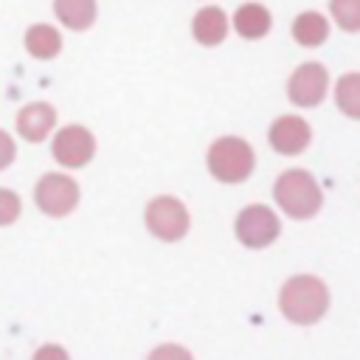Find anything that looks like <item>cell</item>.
<instances>
[{
  "mask_svg": "<svg viewBox=\"0 0 360 360\" xmlns=\"http://www.w3.org/2000/svg\"><path fill=\"white\" fill-rule=\"evenodd\" d=\"M278 307H281L287 321H292L298 326H309V323H315V321H321L326 315L329 290L315 276H292L281 287Z\"/></svg>",
  "mask_w": 360,
  "mask_h": 360,
  "instance_id": "cell-1",
  "label": "cell"
},
{
  "mask_svg": "<svg viewBox=\"0 0 360 360\" xmlns=\"http://www.w3.org/2000/svg\"><path fill=\"white\" fill-rule=\"evenodd\" d=\"M276 202L278 208L292 217V219H309L321 211V202H323V194L315 183V177L304 169H287L278 174L276 180Z\"/></svg>",
  "mask_w": 360,
  "mask_h": 360,
  "instance_id": "cell-2",
  "label": "cell"
},
{
  "mask_svg": "<svg viewBox=\"0 0 360 360\" xmlns=\"http://www.w3.org/2000/svg\"><path fill=\"white\" fill-rule=\"evenodd\" d=\"M253 163H256V155H253L250 143L242 138H233V135L217 138L208 149V172L222 183L248 180L253 172Z\"/></svg>",
  "mask_w": 360,
  "mask_h": 360,
  "instance_id": "cell-3",
  "label": "cell"
},
{
  "mask_svg": "<svg viewBox=\"0 0 360 360\" xmlns=\"http://www.w3.org/2000/svg\"><path fill=\"white\" fill-rule=\"evenodd\" d=\"M146 228L163 242H177L188 231V211L177 197H155L146 205Z\"/></svg>",
  "mask_w": 360,
  "mask_h": 360,
  "instance_id": "cell-4",
  "label": "cell"
},
{
  "mask_svg": "<svg viewBox=\"0 0 360 360\" xmlns=\"http://www.w3.org/2000/svg\"><path fill=\"white\" fill-rule=\"evenodd\" d=\"M34 200H37V205H39L42 214H48V217H65L79 202V186L68 174H56L53 172V174L39 177V183L34 188Z\"/></svg>",
  "mask_w": 360,
  "mask_h": 360,
  "instance_id": "cell-5",
  "label": "cell"
},
{
  "mask_svg": "<svg viewBox=\"0 0 360 360\" xmlns=\"http://www.w3.org/2000/svg\"><path fill=\"white\" fill-rule=\"evenodd\" d=\"M281 231L278 217L267 205H248L236 217V239L245 248H267Z\"/></svg>",
  "mask_w": 360,
  "mask_h": 360,
  "instance_id": "cell-6",
  "label": "cell"
},
{
  "mask_svg": "<svg viewBox=\"0 0 360 360\" xmlns=\"http://www.w3.org/2000/svg\"><path fill=\"white\" fill-rule=\"evenodd\" d=\"M326 84H329V76H326V68L318 65V62H304L287 82V96L292 104L298 107H315L323 101L326 96Z\"/></svg>",
  "mask_w": 360,
  "mask_h": 360,
  "instance_id": "cell-7",
  "label": "cell"
},
{
  "mask_svg": "<svg viewBox=\"0 0 360 360\" xmlns=\"http://www.w3.org/2000/svg\"><path fill=\"white\" fill-rule=\"evenodd\" d=\"M53 158L68 166V169H82L84 163H90L93 152H96V138L90 135V129L73 124V127H65L56 132L53 138Z\"/></svg>",
  "mask_w": 360,
  "mask_h": 360,
  "instance_id": "cell-8",
  "label": "cell"
},
{
  "mask_svg": "<svg viewBox=\"0 0 360 360\" xmlns=\"http://www.w3.org/2000/svg\"><path fill=\"white\" fill-rule=\"evenodd\" d=\"M267 141L270 146L278 152V155H298L309 146L312 141V129L304 118L298 115H281L270 124V132H267Z\"/></svg>",
  "mask_w": 360,
  "mask_h": 360,
  "instance_id": "cell-9",
  "label": "cell"
},
{
  "mask_svg": "<svg viewBox=\"0 0 360 360\" xmlns=\"http://www.w3.org/2000/svg\"><path fill=\"white\" fill-rule=\"evenodd\" d=\"M53 127H56V112L45 101H34L17 112V132L31 143L45 141V135H51Z\"/></svg>",
  "mask_w": 360,
  "mask_h": 360,
  "instance_id": "cell-10",
  "label": "cell"
},
{
  "mask_svg": "<svg viewBox=\"0 0 360 360\" xmlns=\"http://www.w3.org/2000/svg\"><path fill=\"white\" fill-rule=\"evenodd\" d=\"M228 25L231 20L225 17L222 8L217 6H205L194 14V22H191V31H194V39L200 45H219L225 37H228Z\"/></svg>",
  "mask_w": 360,
  "mask_h": 360,
  "instance_id": "cell-11",
  "label": "cell"
},
{
  "mask_svg": "<svg viewBox=\"0 0 360 360\" xmlns=\"http://www.w3.org/2000/svg\"><path fill=\"white\" fill-rule=\"evenodd\" d=\"M273 20H270V11L262 6V3H245L236 8L233 14V28L239 37L245 39H262L267 31H270Z\"/></svg>",
  "mask_w": 360,
  "mask_h": 360,
  "instance_id": "cell-12",
  "label": "cell"
},
{
  "mask_svg": "<svg viewBox=\"0 0 360 360\" xmlns=\"http://www.w3.org/2000/svg\"><path fill=\"white\" fill-rule=\"evenodd\" d=\"M53 11L70 31H84L96 22V0H53Z\"/></svg>",
  "mask_w": 360,
  "mask_h": 360,
  "instance_id": "cell-13",
  "label": "cell"
},
{
  "mask_svg": "<svg viewBox=\"0 0 360 360\" xmlns=\"http://www.w3.org/2000/svg\"><path fill=\"white\" fill-rule=\"evenodd\" d=\"M292 37H295V42L304 45V48L323 45L326 37H329V22H326V17L318 14V11H304V14H298L295 22H292Z\"/></svg>",
  "mask_w": 360,
  "mask_h": 360,
  "instance_id": "cell-14",
  "label": "cell"
},
{
  "mask_svg": "<svg viewBox=\"0 0 360 360\" xmlns=\"http://www.w3.org/2000/svg\"><path fill=\"white\" fill-rule=\"evenodd\" d=\"M25 51L37 59H53L62 51V37L53 25H31L25 31Z\"/></svg>",
  "mask_w": 360,
  "mask_h": 360,
  "instance_id": "cell-15",
  "label": "cell"
},
{
  "mask_svg": "<svg viewBox=\"0 0 360 360\" xmlns=\"http://www.w3.org/2000/svg\"><path fill=\"white\" fill-rule=\"evenodd\" d=\"M335 98H338V107H340L349 118H360V76H357V73H346V76L338 82Z\"/></svg>",
  "mask_w": 360,
  "mask_h": 360,
  "instance_id": "cell-16",
  "label": "cell"
},
{
  "mask_svg": "<svg viewBox=\"0 0 360 360\" xmlns=\"http://www.w3.org/2000/svg\"><path fill=\"white\" fill-rule=\"evenodd\" d=\"M329 8L343 31H360V0H329Z\"/></svg>",
  "mask_w": 360,
  "mask_h": 360,
  "instance_id": "cell-17",
  "label": "cell"
},
{
  "mask_svg": "<svg viewBox=\"0 0 360 360\" xmlns=\"http://www.w3.org/2000/svg\"><path fill=\"white\" fill-rule=\"evenodd\" d=\"M20 217V197L11 188H0V225H11Z\"/></svg>",
  "mask_w": 360,
  "mask_h": 360,
  "instance_id": "cell-18",
  "label": "cell"
},
{
  "mask_svg": "<svg viewBox=\"0 0 360 360\" xmlns=\"http://www.w3.org/2000/svg\"><path fill=\"white\" fill-rule=\"evenodd\" d=\"M14 155H17V146H14L11 135L0 129V169H6V166L14 160Z\"/></svg>",
  "mask_w": 360,
  "mask_h": 360,
  "instance_id": "cell-19",
  "label": "cell"
},
{
  "mask_svg": "<svg viewBox=\"0 0 360 360\" xmlns=\"http://www.w3.org/2000/svg\"><path fill=\"white\" fill-rule=\"evenodd\" d=\"M37 357H68V352L65 349H39Z\"/></svg>",
  "mask_w": 360,
  "mask_h": 360,
  "instance_id": "cell-20",
  "label": "cell"
},
{
  "mask_svg": "<svg viewBox=\"0 0 360 360\" xmlns=\"http://www.w3.org/2000/svg\"><path fill=\"white\" fill-rule=\"evenodd\" d=\"M160 354H180V357H188V352H183V349H158L152 357H160Z\"/></svg>",
  "mask_w": 360,
  "mask_h": 360,
  "instance_id": "cell-21",
  "label": "cell"
}]
</instances>
